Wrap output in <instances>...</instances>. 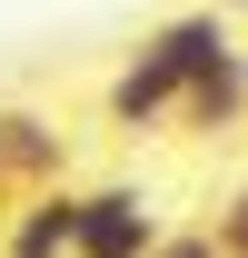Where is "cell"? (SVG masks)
I'll use <instances>...</instances> for the list:
<instances>
[{
	"label": "cell",
	"mask_w": 248,
	"mask_h": 258,
	"mask_svg": "<svg viewBox=\"0 0 248 258\" xmlns=\"http://www.w3.org/2000/svg\"><path fill=\"white\" fill-rule=\"evenodd\" d=\"M218 10H248V0H218Z\"/></svg>",
	"instance_id": "7"
},
{
	"label": "cell",
	"mask_w": 248,
	"mask_h": 258,
	"mask_svg": "<svg viewBox=\"0 0 248 258\" xmlns=\"http://www.w3.org/2000/svg\"><path fill=\"white\" fill-rule=\"evenodd\" d=\"M0 189H10V169H0Z\"/></svg>",
	"instance_id": "8"
},
{
	"label": "cell",
	"mask_w": 248,
	"mask_h": 258,
	"mask_svg": "<svg viewBox=\"0 0 248 258\" xmlns=\"http://www.w3.org/2000/svg\"><path fill=\"white\" fill-rule=\"evenodd\" d=\"M228 50H238V40H228V10H189V20H169V30H159L149 50L109 80V119H119V129L169 119V109L189 99V80H199V70H218Z\"/></svg>",
	"instance_id": "1"
},
{
	"label": "cell",
	"mask_w": 248,
	"mask_h": 258,
	"mask_svg": "<svg viewBox=\"0 0 248 258\" xmlns=\"http://www.w3.org/2000/svg\"><path fill=\"white\" fill-rule=\"evenodd\" d=\"M169 238L159 199L139 179H109V189H70V258H149Z\"/></svg>",
	"instance_id": "2"
},
{
	"label": "cell",
	"mask_w": 248,
	"mask_h": 258,
	"mask_svg": "<svg viewBox=\"0 0 248 258\" xmlns=\"http://www.w3.org/2000/svg\"><path fill=\"white\" fill-rule=\"evenodd\" d=\"M179 109H189V119H199V129H228V119H238V109H248V50H228V60H218V70H199Z\"/></svg>",
	"instance_id": "4"
},
{
	"label": "cell",
	"mask_w": 248,
	"mask_h": 258,
	"mask_svg": "<svg viewBox=\"0 0 248 258\" xmlns=\"http://www.w3.org/2000/svg\"><path fill=\"white\" fill-rule=\"evenodd\" d=\"M0 219H10V209H0Z\"/></svg>",
	"instance_id": "9"
},
{
	"label": "cell",
	"mask_w": 248,
	"mask_h": 258,
	"mask_svg": "<svg viewBox=\"0 0 248 258\" xmlns=\"http://www.w3.org/2000/svg\"><path fill=\"white\" fill-rule=\"evenodd\" d=\"M149 258H209V238H159Z\"/></svg>",
	"instance_id": "6"
},
{
	"label": "cell",
	"mask_w": 248,
	"mask_h": 258,
	"mask_svg": "<svg viewBox=\"0 0 248 258\" xmlns=\"http://www.w3.org/2000/svg\"><path fill=\"white\" fill-rule=\"evenodd\" d=\"M209 258H248V199L218 219V238H209Z\"/></svg>",
	"instance_id": "5"
},
{
	"label": "cell",
	"mask_w": 248,
	"mask_h": 258,
	"mask_svg": "<svg viewBox=\"0 0 248 258\" xmlns=\"http://www.w3.org/2000/svg\"><path fill=\"white\" fill-rule=\"evenodd\" d=\"M0 258H70V189H30L0 219Z\"/></svg>",
	"instance_id": "3"
}]
</instances>
